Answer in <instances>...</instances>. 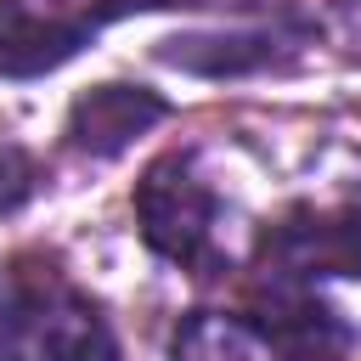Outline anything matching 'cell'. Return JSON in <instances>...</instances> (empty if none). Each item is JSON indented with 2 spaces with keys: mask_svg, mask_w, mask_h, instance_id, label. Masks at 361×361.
Returning <instances> with one entry per match:
<instances>
[{
  "mask_svg": "<svg viewBox=\"0 0 361 361\" xmlns=\"http://www.w3.org/2000/svg\"><path fill=\"white\" fill-rule=\"evenodd\" d=\"M135 214H141V237L152 254L197 276L220 265V192L192 169L186 152H169L141 175Z\"/></svg>",
  "mask_w": 361,
  "mask_h": 361,
  "instance_id": "obj_2",
  "label": "cell"
},
{
  "mask_svg": "<svg viewBox=\"0 0 361 361\" xmlns=\"http://www.w3.org/2000/svg\"><path fill=\"white\" fill-rule=\"evenodd\" d=\"M164 113H169V102L141 90V85H96L68 113V147H79L90 158H113L135 135H147Z\"/></svg>",
  "mask_w": 361,
  "mask_h": 361,
  "instance_id": "obj_3",
  "label": "cell"
},
{
  "mask_svg": "<svg viewBox=\"0 0 361 361\" xmlns=\"http://www.w3.org/2000/svg\"><path fill=\"white\" fill-rule=\"evenodd\" d=\"M175 361H293L254 316H231V310H192L175 338H169Z\"/></svg>",
  "mask_w": 361,
  "mask_h": 361,
  "instance_id": "obj_4",
  "label": "cell"
},
{
  "mask_svg": "<svg viewBox=\"0 0 361 361\" xmlns=\"http://www.w3.org/2000/svg\"><path fill=\"white\" fill-rule=\"evenodd\" d=\"M203 6V0H0V73L34 79L85 51L107 23L130 11Z\"/></svg>",
  "mask_w": 361,
  "mask_h": 361,
  "instance_id": "obj_1",
  "label": "cell"
}]
</instances>
